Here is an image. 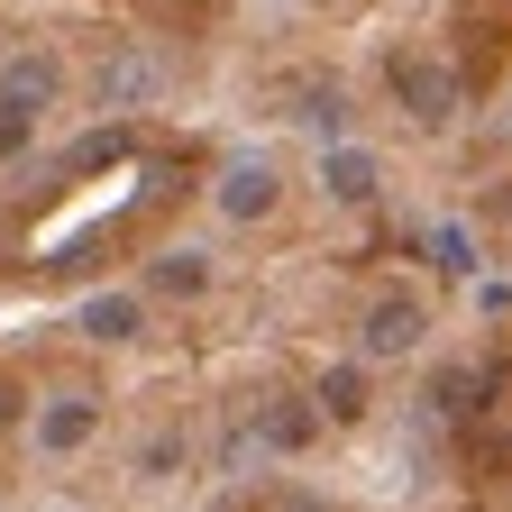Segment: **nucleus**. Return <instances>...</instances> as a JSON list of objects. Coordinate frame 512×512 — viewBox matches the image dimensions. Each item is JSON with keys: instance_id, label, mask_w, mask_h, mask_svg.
<instances>
[{"instance_id": "obj_1", "label": "nucleus", "mask_w": 512, "mask_h": 512, "mask_svg": "<svg viewBox=\"0 0 512 512\" xmlns=\"http://www.w3.org/2000/svg\"><path fill=\"white\" fill-rule=\"evenodd\" d=\"M394 92H403V110L412 119H458V64L448 55H394Z\"/></svg>"}, {"instance_id": "obj_2", "label": "nucleus", "mask_w": 512, "mask_h": 512, "mask_svg": "<svg viewBox=\"0 0 512 512\" xmlns=\"http://www.w3.org/2000/svg\"><path fill=\"white\" fill-rule=\"evenodd\" d=\"M156 83H165V64H156L147 46H110V55H101V74H92L101 110H147V101H156Z\"/></svg>"}, {"instance_id": "obj_3", "label": "nucleus", "mask_w": 512, "mask_h": 512, "mask_svg": "<svg viewBox=\"0 0 512 512\" xmlns=\"http://www.w3.org/2000/svg\"><path fill=\"white\" fill-rule=\"evenodd\" d=\"M421 330H430V311H421L412 293H384V302L366 311V330H357V357H412Z\"/></svg>"}, {"instance_id": "obj_4", "label": "nucleus", "mask_w": 512, "mask_h": 512, "mask_svg": "<svg viewBox=\"0 0 512 512\" xmlns=\"http://www.w3.org/2000/svg\"><path fill=\"white\" fill-rule=\"evenodd\" d=\"M55 110V64L46 55H10V64H0V119H46Z\"/></svg>"}, {"instance_id": "obj_5", "label": "nucleus", "mask_w": 512, "mask_h": 512, "mask_svg": "<svg viewBox=\"0 0 512 512\" xmlns=\"http://www.w3.org/2000/svg\"><path fill=\"white\" fill-rule=\"evenodd\" d=\"M92 430H101V403H92V394H55V403H37V448H46V458H74Z\"/></svg>"}, {"instance_id": "obj_6", "label": "nucleus", "mask_w": 512, "mask_h": 512, "mask_svg": "<svg viewBox=\"0 0 512 512\" xmlns=\"http://www.w3.org/2000/svg\"><path fill=\"white\" fill-rule=\"evenodd\" d=\"M275 156H238L229 174H220V220H256V211H275Z\"/></svg>"}, {"instance_id": "obj_7", "label": "nucleus", "mask_w": 512, "mask_h": 512, "mask_svg": "<svg viewBox=\"0 0 512 512\" xmlns=\"http://www.w3.org/2000/svg\"><path fill=\"white\" fill-rule=\"evenodd\" d=\"M320 183L339 192V202H375V183H384V165L366 156V147H348V138H330V156H320Z\"/></svg>"}, {"instance_id": "obj_8", "label": "nucleus", "mask_w": 512, "mask_h": 512, "mask_svg": "<svg viewBox=\"0 0 512 512\" xmlns=\"http://www.w3.org/2000/svg\"><path fill=\"white\" fill-rule=\"evenodd\" d=\"M83 339H101V348L138 339V293H92L83 302Z\"/></svg>"}, {"instance_id": "obj_9", "label": "nucleus", "mask_w": 512, "mask_h": 512, "mask_svg": "<svg viewBox=\"0 0 512 512\" xmlns=\"http://www.w3.org/2000/svg\"><path fill=\"white\" fill-rule=\"evenodd\" d=\"M311 412L320 421H357L366 412V366H330V375H320V394H311Z\"/></svg>"}, {"instance_id": "obj_10", "label": "nucleus", "mask_w": 512, "mask_h": 512, "mask_svg": "<svg viewBox=\"0 0 512 512\" xmlns=\"http://www.w3.org/2000/svg\"><path fill=\"white\" fill-rule=\"evenodd\" d=\"M147 284H156V293H202V284H211V256H202V247H165L156 266H147Z\"/></svg>"}, {"instance_id": "obj_11", "label": "nucleus", "mask_w": 512, "mask_h": 512, "mask_svg": "<svg viewBox=\"0 0 512 512\" xmlns=\"http://www.w3.org/2000/svg\"><path fill=\"white\" fill-rule=\"evenodd\" d=\"M311 430H320V412H311V403H275V412H266V439H275V448H302Z\"/></svg>"}, {"instance_id": "obj_12", "label": "nucleus", "mask_w": 512, "mask_h": 512, "mask_svg": "<svg viewBox=\"0 0 512 512\" xmlns=\"http://www.w3.org/2000/svg\"><path fill=\"white\" fill-rule=\"evenodd\" d=\"M302 128H320V138H339V128H348V101H339V92H311V101H302Z\"/></svg>"}, {"instance_id": "obj_13", "label": "nucleus", "mask_w": 512, "mask_h": 512, "mask_svg": "<svg viewBox=\"0 0 512 512\" xmlns=\"http://www.w3.org/2000/svg\"><path fill=\"white\" fill-rule=\"evenodd\" d=\"M467 384H476V375H467V366H448V375H439V384H430V403H439V412H458V394H467Z\"/></svg>"}]
</instances>
